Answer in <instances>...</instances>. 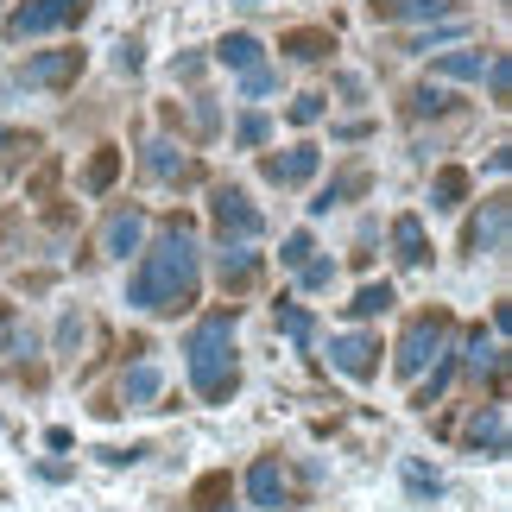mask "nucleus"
I'll list each match as a JSON object with an SVG mask.
<instances>
[{
	"instance_id": "1",
	"label": "nucleus",
	"mask_w": 512,
	"mask_h": 512,
	"mask_svg": "<svg viewBox=\"0 0 512 512\" xmlns=\"http://www.w3.org/2000/svg\"><path fill=\"white\" fill-rule=\"evenodd\" d=\"M196 285H203V260H196V241L184 222L165 228V241L140 260V272H133L127 298L152 310V317H165V310H190L196 304Z\"/></svg>"
},
{
	"instance_id": "2",
	"label": "nucleus",
	"mask_w": 512,
	"mask_h": 512,
	"mask_svg": "<svg viewBox=\"0 0 512 512\" xmlns=\"http://www.w3.org/2000/svg\"><path fill=\"white\" fill-rule=\"evenodd\" d=\"M190 386L203 392L209 405H222L234 386H241V373H234V310H215V317H203L190 329Z\"/></svg>"
},
{
	"instance_id": "3",
	"label": "nucleus",
	"mask_w": 512,
	"mask_h": 512,
	"mask_svg": "<svg viewBox=\"0 0 512 512\" xmlns=\"http://www.w3.org/2000/svg\"><path fill=\"white\" fill-rule=\"evenodd\" d=\"M89 0H26V7L7 13V38H38V32H64V26H83Z\"/></svg>"
},
{
	"instance_id": "4",
	"label": "nucleus",
	"mask_w": 512,
	"mask_h": 512,
	"mask_svg": "<svg viewBox=\"0 0 512 512\" xmlns=\"http://www.w3.org/2000/svg\"><path fill=\"white\" fill-rule=\"evenodd\" d=\"M443 348H449V317H418L399 336V361H392V367H399L405 380H418L430 361H443Z\"/></svg>"
},
{
	"instance_id": "5",
	"label": "nucleus",
	"mask_w": 512,
	"mask_h": 512,
	"mask_svg": "<svg viewBox=\"0 0 512 512\" xmlns=\"http://www.w3.org/2000/svg\"><path fill=\"white\" fill-rule=\"evenodd\" d=\"M209 209H215V228H222V241H260V228H266V215L247 203V190H234L222 184L209 196Z\"/></svg>"
},
{
	"instance_id": "6",
	"label": "nucleus",
	"mask_w": 512,
	"mask_h": 512,
	"mask_svg": "<svg viewBox=\"0 0 512 512\" xmlns=\"http://www.w3.org/2000/svg\"><path fill=\"white\" fill-rule=\"evenodd\" d=\"M83 76V51H45V57H32L26 70H19V83L26 89H64Z\"/></svg>"
},
{
	"instance_id": "7",
	"label": "nucleus",
	"mask_w": 512,
	"mask_h": 512,
	"mask_svg": "<svg viewBox=\"0 0 512 512\" xmlns=\"http://www.w3.org/2000/svg\"><path fill=\"white\" fill-rule=\"evenodd\" d=\"M329 361H336L348 380H373V373H380V342L373 336H336L329 342Z\"/></svg>"
},
{
	"instance_id": "8",
	"label": "nucleus",
	"mask_w": 512,
	"mask_h": 512,
	"mask_svg": "<svg viewBox=\"0 0 512 512\" xmlns=\"http://www.w3.org/2000/svg\"><path fill=\"white\" fill-rule=\"evenodd\" d=\"M506 222H512V203H506V196H487L481 222L468 228V253H500L506 247Z\"/></svg>"
},
{
	"instance_id": "9",
	"label": "nucleus",
	"mask_w": 512,
	"mask_h": 512,
	"mask_svg": "<svg viewBox=\"0 0 512 512\" xmlns=\"http://www.w3.org/2000/svg\"><path fill=\"white\" fill-rule=\"evenodd\" d=\"M468 449L475 456H506V405H481L468 424Z\"/></svg>"
},
{
	"instance_id": "10",
	"label": "nucleus",
	"mask_w": 512,
	"mask_h": 512,
	"mask_svg": "<svg viewBox=\"0 0 512 512\" xmlns=\"http://www.w3.org/2000/svg\"><path fill=\"white\" fill-rule=\"evenodd\" d=\"M247 494H253V506H260V512H279L285 506V468L272 462V456H260V462L247 468Z\"/></svg>"
},
{
	"instance_id": "11",
	"label": "nucleus",
	"mask_w": 512,
	"mask_h": 512,
	"mask_svg": "<svg viewBox=\"0 0 512 512\" xmlns=\"http://www.w3.org/2000/svg\"><path fill=\"white\" fill-rule=\"evenodd\" d=\"M317 165H323L317 146H291L285 159H266V177H272V184H310V177H317Z\"/></svg>"
},
{
	"instance_id": "12",
	"label": "nucleus",
	"mask_w": 512,
	"mask_h": 512,
	"mask_svg": "<svg viewBox=\"0 0 512 512\" xmlns=\"http://www.w3.org/2000/svg\"><path fill=\"white\" fill-rule=\"evenodd\" d=\"M140 234H146V215H140V209H121V215L102 228V247L114 253V260H127V253L140 247Z\"/></svg>"
},
{
	"instance_id": "13",
	"label": "nucleus",
	"mask_w": 512,
	"mask_h": 512,
	"mask_svg": "<svg viewBox=\"0 0 512 512\" xmlns=\"http://www.w3.org/2000/svg\"><path fill=\"white\" fill-rule=\"evenodd\" d=\"M392 247H399V260H405V266H424V260H430V247H424V222H418V215H399V222H392Z\"/></svg>"
},
{
	"instance_id": "14",
	"label": "nucleus",
	"mask_w": 512,
	"mask_h": 512,
	"mask_svg": "<svg viewBox=\"0 0 512 512\" xmlns=\"http://www.w3.org/2000/svg\"><path fill=\"white\" fill-rule=\"evenodd\" d=\"M380 19H449V0H373Z\"/></svg>"
},
{
	"instance_id": "15",
	"label": "nucleus",
	"mask_w": 512,
	"mask_h": 512,
	"mask_svg": "<svg viewBox=\"0 0 512 512\" xmlns=\"http://www.w3.org/2000/svg\"><path fill=\"white\" fill-rule=\"evenodd\" d=\"M462 196H468V171L462 165H443L437 184H430V209H462Z\"/></svg>"
},
{
	"instance_id": "16",
	"label": "nucleus",
	"mask_w": 512,
	"mask_h": 512,
	"mask_svg": "<svg viewBox=\"0 0 512 512\" xmlns=\"http://www.w3.org/2000/svg\"><path fill=\"white\" fill-rule=\"evenodd\" d=\"M146 171L165 177V184H171V177H177V184H190V177H196V165H190L177 146H152V152H146Z\"/></svg>"
},
{
	"instance_id": "17",
	"label": "nucleus",
	"mask_w": 512,
	"mask_h": 512,
	"mask_svg": "<svg viewBox=\"0 0 512 512\" xmlns=\"http://www.w3.org/2000/svg\"><path fill=\"white\" fill-rule=\"evenodd\" d=\"M215 57L234 70H260V38H247V32H228L222 45H215Z\"/></svg>"
},
{
	"instance_id": "18",
	"label": "nucleus",
	"mask_w": 512,
	"mask_h": 512,
	"mask_svg": "<svg viewBox=\"0 0 512 512\" xmlns=\"http://www.w3.org/2000/svg\"><path fill=\"white\" fill-rule=\"evenodd\" d=\"M253 279H260V260L247 253V241H234L222 253V285H253Z\"/></svg>"
},
{
	"instance_id": "19",
	"label": "nucleus",
	"mask_w": 512,
	"mask_h": 512,
	"mask_svg": "<svg viewBox=\"0 0 512 512\" xmlns=\"http://www.w3.org/2000/svg\"><path fill=\"white\" fill-rule=\"evenodd\" d=\"M430 70H437V76H456V83H468V76H481V70H487V51H443Z\"/></svg>"
},
{
	"instance_id": "20",
	"label": "nucleus",
	"mask_w": 512,
	"mask_h": 512,
	"mask_svg": "<svg viewBox=\"0 0 512 512\" xmlns=\"http://www.w3.org/2000/svg\"><path fill=\"white\" fill-rule=\"evenodd\" d=\"M285 51H291V57H304V64H317L323 51H336V38L317 32V26H304V32H291V38H285Z\"/></svg>"
},
{
	"instance_id": "21",
	"label": "nucleus",
	"mask_w": 512,
	"mask_h": 512,
	"mask_svg": "<svg viewBox=\"0 0 512 512\" xmlns=\"http://www.w3.org/2000/svg\"><path fill=\"white\" fill-rule=\"evenodd\" d=\"M468 354H475V373H487V380L500 386V342H494V336H481V329H475V336H468Z\"/></svg>"
},
{
	"instance_id": "22",
	"label": "nucleus",
	"mask_w": 512,
	"mask_h": 512,
	"mask_svg": "<svg viewBox=\"0 0 512 512\" xmlns=\"http://www.w3.org/2000/svg\"><path fill=\"white\" fill-rule=\"evenodd\" d=\"M114 177H121V152H114V146H102V152L89 159V177H83V184H89V190H108Z\"/></svg>"
},
{
	"instance_id": "23",
	"label": "nucleus",
	"mask_w": 512,
	"mask_h": 512,
	"mask_svg": "<svg viewBox=\"0 0 512 512\" xmlns=\"http://www.w3.org/2000/svg\"><path fill=\"white\" fill-rule=\"evenodd\" d=\"M386 304H392V285H361V291H354V304H348V317H380Z\"/></svg>"
},
{
	"instance_id": "24",
	"label": "nucleus",
	"mask_w": 512,
	"mask_h": 512,
	"mask_svg": "<svg viewBox=\"0 0 512 512\" xmlns=\"http://www.w3.org/2000/svg\"><path fill=\"white\" fill-rule=\"evenodd\" d=\"M279 329H285V336L298 342V348H310V336H317V323H310L298 304H279Z\"/></svg>"
},
{
	"instance_id": "25",
	"label": "nucleus",
	"mask_w": 512,
	"mask_h": 512,
	"mask_svg": "<svg viewBox=\"0 0 512 512\" xmlns=\"http://www.w3.org/2000/svg\"><path fill=\"white\" fill-rule=\"evenodd\" d=\"M127 399H133V405L159 399V367H133V373H127Z\"/></svg>"
},
{
	"instance_id": "26",
	"label": "nucleus",
	"mask_w": 512,
	"mask_h": 512,
	"mask_svg": "<svg viewBox=\"0 0 512 512\" xmlns=\"http://www.w3.org/2000/svg\"><path fill=\"white\" fill-rule=\"evenodd\" d=\"M487 95H494V102L512 95V57H487Z\"/></svg>"
},
{
	"instance_id": "27",
	"label": "nucleus",
	"mask_w": 512,
	"mask_h": 512,
	"mask_svg": "<svg viewBox=\"0 0 512 512\" xmlns=\"http://www.w3.org/2000/svg\"><path fill=\"white\" fill-rule=\"evenodd\" d=\"M234 140H241V146H266L272 140V121H266V114H247V121L234 127Z\"/></svg>"
},
{
	"instance_id": "28",
	"label": "nucleus",
	"mask_w": 512,
	"mask_h": 512,
	"mask_svg": "<svg viewBox=\"0 0 512 512\" xmlns=\"http://www.w3.org/2000/svg\"><path fill=\"white\" fill-rule=\"evenodd\" d=\"M19 342H26V329H19V317H13V304H0V354H13Z\"/></svg>"
},
{
	"instance_id": "29",
	"label": "nucleus",
	"mask_w": 512,
	"mask_h": 512,
	"mask_svg": "<svg viewBox=\"0 0 512 512\" xmlns=\"http://www.w3.org/2000/svg\"><path fill=\"white\" fill-rule=\"evenodd\" d=\"M298 272H304V285H310V291H323L329 279H336V266H329V260H304Z\"/></svg>"
},
{
	"instance_id": "30",
	"label": "nucleus",
	"mask_w": 512,
	"mask_h": 512,
	"mask_svg": "<svg viewBox=\"0 0 512 512\" xmlns=\"http://www.w3.org/2000/svg\"><path fill=\"white\" fill-rule=\"evenodd\" d=\"M317 114H323V95H298V102H291V121H298V127H310Z\"/></svg>"
},
{
	"instance_id": "31",
	"label": "nucleus",
	"mask_w": 512,
	"mask_h": 512,
	"mask_svg": "<svg viewBox=\"0 0 512 512\" xmlns=\"http://www.w3.org/2000/svg\"><path fill=\"white\" fill-rule=\"evenodd\" d=\"M310 253H317V247H310V234H291V241H285V253H279V260H285V266H304V260H310Z\"/></svg>"
},
{
	"instance_id": "32",
	"label": "nucleus",
	"mask_w": 512,
	"mask_h": 512,
	"mask_svg": "<svg viewBox=\"0 0 512 512\" xmlns=\"http://www.w3.org/2000/svg\"><path fill=\"white\" fill-rule=\"evenodd\" d=\"M411 108H418V114H443L449 95H443V89H418V95H411Z\"/></svg>"
},
{
	"instance_id": "33",
	"label": "nucleus",
	"mask_w": 512,
	"mask_h": 512,
	"mask_svg": "<svg viewBox=\"0 0 512 512\" xmlns=\"http://www.w3.org/2000/svg\"><path fill=\"white\" fill-rule=\"evenodd\" d=\"M405 481H411V494H437V487H443V481H437V475H430V468H418V462H411V468H405Z\"/></svg>"
},
{
	"instance_id": "34",
	"label": "nucleus",
	"mask_w": 512,
	"mask_h": 512,
	"mask_svg": "<svg viewBox=\"0 0 512 512\" xmlns=\"http://www.w3.org/2000/svg\"><path fill=\"white\" fill-rule=\"evenodd\" d=\"M449 373H456V367H449V361H443V367H437V373H430V386H424V399H418V405H430V399H437V392H443V386H449Z\"/></svg>"
},
{
	"instance_id": "35",
	"label": "nucleus",
	"mask_w": 512,
	"mask_h": 512,
	"mask_svg": "<svg viewBox=\"0 0 512 512\" xmlns=\"http://www.w3.org/2000/svg\"><path fill=\"white\" fill-rule=\"evenodd\" d=\"M272 89V70H247V95H266Z\"/></svg>"
},
{
	"instance_id": "36",
	"label": "nucleus",
	"mask_w": 512,
	"mask_h": 512,
	"mask_svg": "<svg viewBox=\"0 0 512 512\" xmlns=\"http://www.w3.org/2000/svg\"><path fill=\"white\" fill-rule=\"evenodd\" d=\"M209 512H215V506H209Z\"/></svg>"
}]
</instances>
